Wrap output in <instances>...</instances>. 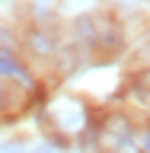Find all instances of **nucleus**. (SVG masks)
Masks as SVG:
<instances>
[{
    "mask_svg": "<svg viewBox=\"0 0 150 153\" xmlns=\"http://www.w3.org/2000/svg\"><path fill=\"white\" fill-rule=\"evenodd\" d=\"M0 74H3V76H19V74H22V70H19V64L7 54V51H0Z\"/></svg>",
    "mask_w": 150,
    "mask_h": 153,
    "instance_id": "1",
    "label": "nucleus"
},
{
    "mask_svg": "<svg viewBox=\"0 0 150 153\" xmlns=\"http://www.w3.org/2000/svg\"><path fill=\"white\" fill-rule=\"evenodd\" d=\"M0 153H19V147H0Z\"/></svg>",
    "mask_w": 150,
    "mask_h": 153,
    "instance_id": "2",
    "label": "nucleus"
}]
</instances>
